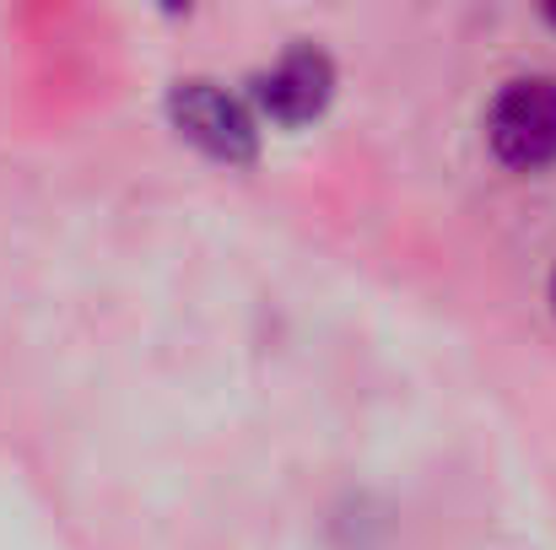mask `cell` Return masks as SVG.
Instances as JSON below:
<instances>
[{
    "label": "cell",
    "mask_w": 556,
    "mask_h": 550,
    "mask_svg": "<svg viewBox=\"0 0 556 550\" xmlns=\"http://www.w3.org/2000/svg\"><path fill=\"white\" fill-rule=\"evenodd\" d=\"M486 136H492L497 157L514 163V168L556 163V81H546V76L508 81L492 103Z\"/></svg>",
    "instance_id": "6da1fadb"
},
{
    "label": "cell",
    "mask_w": 556,
    "mask_h": 550,
    "mask_svg": "<svg viewBox=\"0 0 556 550\" xmlns=\"http://www.w3.org/2000/svg\"><path fill=\"white\" fill-rule=\"evenodd\" d=\"M174 119L189 141H200L211 157H227V163H249L254 157V119L238 98H227L222 87L211 81H185L174 92Z\"/></svg>",
    "instance_id": "7a4b0ae2"
},
{
    "label": "cell",
    "mask_w": 556,
    "mask_h": 550,
    "mask_svg": "<svg viewBox=\"0 0 556 550\" xmlns=\"http://www.w3.org/2000/svg\"><path fill=\"white\" fill-rule=\"evenodd\" d=\"M330 87H336V71L319 49H292L281 54L265 76H260V103L281 119V125H303L314 119L325 103H330Z\"/></svg>",
    "instance_id": "3957f363"
},
{
    "label": "cell",
    "mask_w": 556,
    "mask_h": 550,
    "mask_svg": "<svg viewBox=\"0 0 556 550\" xmlns=\"http://www.w3.org/2000/svg\"><path fill=\"white\" fill-rule=\"evenodd\" d=\"M552 303H556V276H552Z\"/></svg>",
    "instance_id": "277c9868"
}]
</instances>
